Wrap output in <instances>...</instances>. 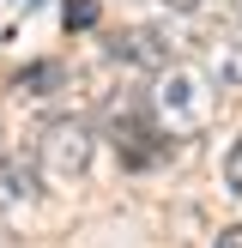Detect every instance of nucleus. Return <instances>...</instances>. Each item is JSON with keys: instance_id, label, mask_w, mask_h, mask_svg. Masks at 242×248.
<instances>
[{"instance_id": "1a4fd4ad", "label": "nucleus", "mask_w": 242, "mask_h": 248, "mask_svg": "<svg viewBox=\"0 0 242 248\" xmlns=\"http://www.w3.org/2000/svg\"><path fill=\"white\" fill-rule=\"evenodd\" d=\"M212 248H242V224H230V230H218V242Z\"/></svg>"}, {"instance_id": "f257e3e1", "label": "nucleus", "mask_w": 242, "mask_h": 248, "mask_svg": "<svg viewBox=\"0 0 242 248\" xmlns=\"http://www.w3.org/2000/svg\"><path fill=\"white\" fill-rule=\"evenodd\" d=\"M145 103H151V121L164 127V140H194V133H206L212 115H218V79L206 67L176 61V67L151 73Z\"/></svg>"}, {"instance_id": "9b49d317", "label": "nucleus", "mask_w": 242, "mask_h": 248, "mask_svg": "<svg viewBox=\"0 0 242 248\" xmlns=\"http://www.w3.org/2000/svg\"><path fill=\"white\" fill-rule=\"evenodd\" d=\"M236 18H242V0H236Z\"/></svg>"}, {"instance_id": "423d86ee", "label": "nucleus", "mask_w": 242, "mask_h": 248, "mask_svg": "<svg viewBox=\"0 0 242 248\" xmlns=\"http://www.w3.org/2000/svg\"><path fill=\"white\" fill-rule=\"evenodd\" d=\"M60 79H67V67H60V61H36V67L18 73V91H55Z\"/></svg>"}, {"instance_id": "9d476101", "label": "nucleus", "mask_w": 242, "mask_h": 248, "mask_svg": "<svg viewBox=\"0 0 242 248\" xmlns=\"http://www.w3.org/2000/svg\"><path fill=\"white\" fill-rule=\"evenodd\" d=\"M164 6H169V12H200L206 0H164Z\"/></svg>"}, {"instance_id": "f03ea898", "label": "nucleus", "mask_w": 242, "mask_h": 248, "mask_svg": "<svg viewBox=\"0 0 242 248\" xmlns=\"http://www.w3.org/2000/svg\"><path fill=\"white\" fill-rule=\"evenodd\" d=\"M91 152H97V127L85 115H55L43 127V140H36V164H43V176L55 182H73L91 170Z\"/></svg>"}, {"instance_id": "0eeeda50", "label": "nucleus", "mask_w": 242, "mask_h": 248, "mask_svg": "<svg viewBox=\"0 0 242 248\" xmlns=\"http://www.w3.org/2000/svg\"><path fill=\"white\" fill-rule=\"evenodd\" d=\"M224 182H230V194L242 200V140L230 145V157H224Z\"/></svg>"}, {"instance_id": "6e6552de", "label": "nucleus", "mask_w": 242, "mask_h": 248, "mask_svg": "<svg viewBox=\"0 0 242 248\" xmlns=\"http://www.w3.org/2000/svg\"><path fill=\"white\" fill-rule=\"evenodd\" d=\"M91 18H97L91 0H67V24H91Z\"/></svg>"}, {"instance_id": "39448f33", "label": "nucleus", "mask_w": 242, "mask_h": 248, "mask_svg": "<svg viewBox=\"0 0 242 248\" xmlns=\"http://www.w3.org/2000/svg\"><path fill=\"white\" fill-rule=\"evenodd\" d=\"M36 194V164H24L18 152H0V206H18Z\"/></svg>"}, {"instance_id": "20e7f679", "label": "nucleus", "mask_w": 242, "mask_h": 248, "mask_svg": "<svg viewBox=\"0 0 242 248\" xmlns=\"http://www.w3.org/2000/svg\"><path fill=\"white\" fill-rule=\"evenodd\" d=\"M206 73L218 79V91H242V36H212Z\"/></svg>"}, {"instance_id": "7ed1b4c3", "label": "nucleus", "mask_w": 242, "mask_h": 248, "mask_svg": "<svg viewBox=\"0 0 242 248\" xmlns=\"http://www.w3.org/2000/svg\"><path fill=\"white\" fill-rule=\"evenodd\" d=\"M176 43H182V36L169 31V24H121L103 48H109L115 61H127V67L164 73V67H176Z\"/></svg>"}]
</instances>
